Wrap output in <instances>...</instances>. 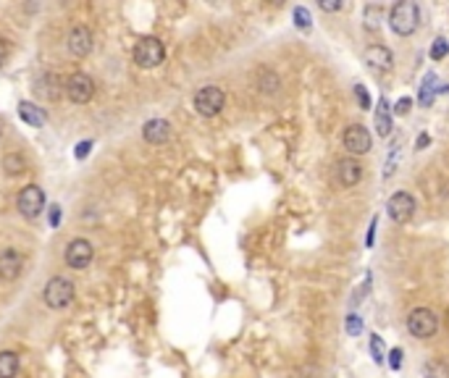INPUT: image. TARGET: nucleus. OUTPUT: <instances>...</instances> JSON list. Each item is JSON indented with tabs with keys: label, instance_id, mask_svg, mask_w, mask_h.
<instances>
[{
	"label": "nucleus",
	"instance_id": "5",
	"mask_svg": "<svg viewBox=\"0 0 449 378\" xmlns=\"http://www.w3.org/2000/svg\"><path fill=\"white\" fill-rule=\"evenodd\" d=\"M224 106H226V94H224V90L215 87V84H208V87L197 90V94H195V110L205 118L218 116V113L224 110Z\"/></svg>",
	"mask_w": 449,
	"mask_h": 378
},
{
	"label": "nucleus",
	"instance_id": "37",
	"mask_svg": "<svg viewBox=\"0 0 449 378\" xmlns=\"http://www.w3.org/2000/svg\"><path fill=\"white\" fill-rule=\"evenodd\" d=\"M87 150H90V142H87V145H79V155H87Z\"/></svg>",
	"mask_w": 449,
	"mask_h": 378
},
{
	"label": "nucleus",
	"instance_id": "30",
	"mask_svg": "<svg viewBox=\"0 0 449 378\" xmlns=\"http://www.w3.org/2000/svg\"><path fill=\"white\" fill-rule=\"evenodd\" d=\"M370 281H373V276H370V271H368L366 281H363L360 286H357V289H354L352 305H357V302H363V297H366V292H370Z\"/></svg>",
	"mask_w": 449,
	"mask_h": 378
},
{
	"label": "nucleus",
	"instance_id": "18",
	"mask_svg": "<svg viewBox=\"0 0 449 378\" xmlns=\"http://www.w3.org/2000/svg\"><path fill=\"white\" fill-rule=\"evenodd\" d=\"M19 116H22L24 124H29V126H35V129H40L42 124L47 121V113L42 110L40 106H35V103H19Z\"/></svg>",
	"mask_w": 449,
	"mask_h": 378
},
{
	"label": "nucleus",
	"instance_id": "11",
	"mask_svg": "<svg viewBox=\"0 0 449 378\" xmlns=\"http://www.w3.org/2000/svg\"><path fill=\"white\" fill-rule=\"evenodd\" d=\"M66 47L71 50V56H76V58H84V56H90L95 47V35L90 26H84V24H79V26H74L69 32V37H66Z\"/></svg>",
	"mask_w": 449,
	"mask_h": 378
},
{
	"label": "nucleus",
	"instance_id": "33",
	"mask_svg": "<svg viewBox=\"0 0 449 378\" xmlns=\"http://www.w3.org/2000/svg\"><path fill=\"white\" fill-rule=\"evenodd\" d=\"M318 8H320V11H326V13H334V11H342L344 3H342V0H331V3H326V0H320Z\"/></svg>",
	"mask_w": 449,
	"mask_h": 378
},
{
	"label": "nucleus",
	"instance_id": "24",
	"mask_svg": "<svg viewBox=\"0 0 449 378\" xmlns=\"http://www.w3.org/2000/svg\"><path fill=\"white\" fill-rule=\"evenodd\" d=\"M368 344H370V357H373V363H376V365H384V360H386L384 339H381L378 334H370V339H368Z\"/></svg>",
	"mask_w": 449,
	"mask_h": 378
},
{
	"label": "nucleus",
	"instance_id": "29",
	"mask_svg": "<svg viewBox=\"0 0 449 378\" xmlns=\"http://www.w3.org/2000/svg\"><path fill=\"white\" fill-rule=\"evenodd\" d=\"M354 97H357V106L368 110V108L373 106V100H370V92H368L363 84H354Z\"/></svg>",
	"mask_w": 449,
	"mask_h": 378
},
{
	"label": "nucleus",
	"instance_id": "28",
	"mask_svg": "<svg viewBox=\"0 0 449 378\" xmlns=\"http://www.w3.org/2000/svg\"><path fill=\"white\" fill-rule=\"evenodd\" d=\"M344 329H347V336H360V334H363V318L354 315V313H350V315L344 318Z\"/></svg>",
	"mask_w": 449,
	"mask_h": 378
},
{
	"label": "nucleus",
	"instance_id": "34",
	"mask_svg": "<svg viewBox=\"0 0 449 378\" xmlns=\"http://www.w3.org/2000/svg\"><path fill=\"white\" fill-rule=\"evenodd\" d=\"M376 226H378V218L370 221V229H368L366 234V247H373V239H376Z\"/></svg>",
	"mask_w": 449,
	"mask_h": 378
},
{
	"label": "nucleus",
	"instance_id": "27",
	"mask_svg": "<svg viewBox=\"0 0 449 378\" xmlns=\"http://www.w3.org/2000/svg\"><path fill=\"white\" fill-rule=\"evenodd\" d=\"M292 16H295L297 29H305V32H310V29H313V16H310V11H307L305 6H297Z\"/></svg>",
	"mask_w": 449,
	"mask_h": 378
},
{
	"label": "nucleus",
	"instance_id": "4",
	"mask_svg": "<svg viewBox=\"0 0 449 378\" xmlns=\"http://www.w3.org/2000/svg\"><path fill=\"white\" fill-rule=\"evenodd\" d=\"M165 58V47L158 37H142L140 42L134 45V63L140 69H155L161 66Z\"/></svg>",
	"mask_w": 449,
	"mask_h": 378
},
{
	"label": "nucleus",
	"instance_id": "13",
	"mask_svg": "<svg viewBox=\"0 0 449 378\" xmlns=\"http://www.w3.org/2000/svg\"><path fill=\"white\" fill-rule=\"evenodd\" d=\"M360 179H363V165L357 163L354 158H342V161L336 163V181H339L344 189L357 187Z\"/></svg>",
	"mask_w": 449,
	"mask_h": 378
},
{
	"label": "nucleus",
	"instance_id": "8",
	"mask_svg": "<svg viewBox=\"0 0 449 378\" xmlns=\"http://www.w3.org/2000/svg\"><path fill=\"white\" fill-rule=\"evenodd\" d=\"M16 208H19V213H22L24 218H37V215H42V211H45V195H42V189L37 187V184L24 187L22 192H19Z\"/></svg>",
	"mask_w": 449,
	"mask_h": 378
},
{
	"label": "nucleus",
	"instance_id": "22",
	"mask_svg": "<svg viewBox=\"0 0 449 378\" xmlns=\"http://www.w3.org/2000/svg\"><path fill=\"white\" fill-rule=\"evenodd\" d=\"M279 76H276V74H273L271 69H263L258 74V87H260V92H276V90H279Z\"/></svg>",
	"mask_w": 449,
	"mask_h": 378
},
{
	"label": "nucleus",
	"instance_id": "12",
	"mask_svg": "<svg viewBox=\"0 0 449 378\" xmlns=\"http://www.w3.org/2000/svg\"><path fill=\"white\" fill-rule=\"evenodd\" d=\"M24 265H26V260L19 249H6V252H0V279L3 281H16L19 276L24 273Z\"/></svg>",
	"mask_w": 449,
	"mask_h": 378
},
{
	"label": "nucleus",
	"instance_id": "15",
	"mask_svg": "<svg viewBox=\"0 0 449 378\" xmlns=\"http://www.w3.org/2000/svg\"><path fill=\"white\" fill-rule=\"evenodd\" d=\"M142 137H145V142H150V145H163L171 137V124L163 121V118H150L142 126Z\"/></svg>",
	"mask_w": 449,
	"mask_h": 378
},
{
	"label": "nucleus",
	"instance_id": "19",
	"mask_svg": "<svg viewBox=\"0 0 449 378\" xmlns=\"http://www.w3.org/2000/svg\"><path fill=\"white\" fill-rule=\"evenodd\" d=\"M19 373V354L13 350H3L0 352V378H16Z\"/></svg>",
	"mask_w": 449,
	"mask_h": 378
},
{
	"label": "nucleus",
	"instance_id": "3",
	"mask_svg": "<svg viewBox=\"0 0 449 378\" xmlns=\"http://www.w3.org/2000/svg\"><path fill=\"white\" fill-rule=\"evenodd\" d=\"M74 297H76V286L71 279H63V276H56V279H50L45 286V292H42V299H45L47 307H53V310H63V307H69L74 302Z\"/></svg>",
	"mask_w": 449,
	"mask_h": 378
},
{
	"label": "nucleus",
	"instance_id": "32",
	"mask_svg": "<svg viewBox=\"0 0 449 378\" xmlns=\"http://www.w3.org/2000/svg\"><path fill=\"white\" fill-rule=\"evenodd\" d=\"M389 368L391 370H400V365H402V350L400 347H394V350H389Z\"/></svg>",
	"mask_w": 449,
	"mask_h": 378
},
{
	"label": "nucleus",
	"instance_id": "1",
	"mask_svg": "<svg viewBox=\"0 0 449 378\" xmlns=\"http://www.w3.org/2000/svg\"><path fill=\"white\" fill-rule=\"evenodd\" d=\"M389 26L394 35L410 37L421 26V6L413 0H400L389 8Z\"/></svg>",
	"mask_w": 449,
	"mask_h": 378
},
{
	"label": "nucleus",
	"instance_id": "25",
	"mask_svg": "<svg viewBox=\"0 0 449 378\" xmlns=\"http://www.w3.org/2000/svg\"><path fill=\"white\" fill-rule=\"evenodd\" d=\"M363 16H366V29L376 32L378 26H381V16H384V8H381V6H366Z\"/></svg>",
	"mask_w": 449,
	"mask_h": 378
},
{
	"label": "nucleus",
	"instance_id": "14",
	"mask_svg": "<svg viewBox=\"0 0 449 378\" xmlns=\"http://www.w3.org/2000/svg\"><path fill=\"white\" fill-rule=\"evenodd\" d=\"M366 63L370 66L373 71H378V74H384V71H389L391 66H394V53H391L386 45H370L366 50Z\"/></svg>",
	"mask_w": 449,
	"mask_h": 378
},
{
	"label": "nucleus",
	"instance_id": "35",
	"mask_svg": "<svg viewBox=\"0 0 449 378\" xmlns=\"http://www.w3.org/2000/svg\"><path fill=\"white\" fill-rule=\"evenodd\" d=\"M428 142H431V137H428V134H418V140H415V150H425V147H428Z\"/></svg>",
	"mask_w": 449,
	"mask_h": 378
},
{
	"label": "nucleus",
	"instance_id": "10",
	"mask_svg": "<svg viewBox=\"0 0 449 378\" xmlns=\"http://www.w3.org/2000/svg\"><path fill=\"white\" fill-rule=\"evenodd\" d=\"M95 258V247L90 239H71L69 247H66V263H69L71 268H76V271H82L87 268Z\"/></svg>",
	"mask_w": 449,
	"mask_h": 378
},
{
	"label": "nucleus",
	"instance_id": "9",
	"mask_svg": "<svg viewBox=\"0 0 449 378\" xmlns=\"http://www.w3.org/2000/svg\"><path fill=\"white\" fill-rule=\"evenodd\" d=\"M386 213H389V218L394 224H407L410 218L415 215V197L410 192H394L386 202Z\"/></svg>",
	"mask_w": 449,
	"mask_h": 378
},
{
	"label": "nucleus",
	"instance_id": "7",
	"mask_svg": "<svg viewBox=\"0 0 449 378\" xmlns=\"http://www.w3.org/2000/svg\"><path fill=\"white\" fill-rule=\"evenodd\" d=\"M342 142H344V150L350 155H368L373 150V137H370V131H368L363 124L347 126Z\"/></svg>",
	"mask_w": 449,
	"mask_h": 378
},
{
	"label": "nucleus",
	"instance_id": "31",
	"mask_svg": "<svg viewBox=\"0 0 449 378\" xmlns=\"http://www.w3.org/2000/svg\"><path fill=\"white\" fill-rule=\"evenodd\" d=\"M410 108H413V100H410V97H400L397 106H391V110H394V116H407Z\"/></svg>",
	"mask_w": 449,
	"mask_h": 378
},
{
	"label": "nucleus",
	"instance_id": "17",
	"mask_svg": "<svg viewBox=\"0 0 449 378\" xmlns=\"http://www.w3.org/2000/svg\"><path fill=\"white\" fill-rule=\"evenodd\" d=\"M436 94H439V76L434 71H428L423 76V84H421V92H418V103L423 108H431L434 100H436Z\"/></svg>",
	"mask_w": 449,
	"mask_h": 378
},
{
	"label": "nucleus",
	"instance_id": "20",
	"mask_svg": "<svg viewBox=\"0 0 449 378\" xmlns=\"http://www.w3.org/2000/svg\"><path fill=\"white\" fill-rule=\"evenodd\" d=\"M421 378H449V365L444 360H425L421 368Z\"/></svg>",
	"mask_w": 449,
	"mask_h": 378
},
{
	"label": "nucleus",
	"instance_id": "23",
	"mask_svg": "<svg viewBox=\"0 0 449 378\" xmlns=\"http://www.w3.org/2000/svg\"><path fill=\"white\" fill-rule=\"evenodd\" d=\"M400 155H402V145H400V142H394L391 153H386V163H384V179L394 176V171H397V165H400Z\"/></svg>",
	"mask_w": 449,
	"mask_h": 378
},
{
	"label": "nucleus",
	"instance_id": "6",
	"mask_svg": "<svg viewBox=\"0 0 449 378\" xmlns=\"http://www.w3.org/2000/svg\"><path fill=\"white\" fill-rule=\"evenodd\" d=\"M66 94H69L71 103H76V106L90 103L95 94V79L90 74H84V71L71 74L69 79H66Z\"/></svg>",
	"mask_w": 449,
	"mask_h": 378
},
{
	"label": "nucleus",
	"instance_id": "2",
	"mask_svg": "<svg viewBox=\"0 0 449 378\" xmlns=\"http://www.w3.org/2000/svg\"><path fill=\"white\" fill-rule=\"evenodd\" d=\"M407 331L415 339H434L439 331V315L431 307H413L407 315Z\"/></svg>",
	"mask_w": 449,
	"mask_h": 378
},
{
	"label": "nucleus",
	"instance_id": "21",
	"mask_svg": "<svg viewBox=\"0 0 449 378\" xmlns=\"http://www.w3.org/2000/svg\"><path fill=\"white\" fill-rule=\"evenodd\" d=\"M3 168H6V174L8 176H19V174H24L26 171V161H24L19 153H11L3 158Z\"/></svg>",
	"mask_w": 449,
	"mask_h": 378
},
{
	"label": "nucleus",
	"instance_id": "26",
	"mask_svg": "<svg viewBox=\"0 0 449 378\" xmlns=\"http://www.w3.org/2000/svg\"><path fill=\"white\" fill-rule=\"evenodd\" d=\"M428 56H431V60H444V58H447V56H449V40H447V37H436V40L431 42Z\"/></svg>",
	"mask_w": 449,
	"mask_h": 378
},
{
	"label": "nucleus",
	"instance_id": "36",
	"mask_svg": "<svg viewBox=\"0 0 449 378\" xmlns=\"http://www.w3.org/2000/svg\"><path fill=\"white\" fill-rule=\"evenodd\" d=\"M8 53H11V47H8V42L6 40H0V66L8 60Z\"/></svg>",
	"mask_w": 449,
	"mask_h": 378
},
{
	"label": "nucleus",
	"instance_id": "16",
	"mask_svg": "<svg viewBox=\"0 0 449 378\" xmlns=\"http://www.w3.org/2000/svg\"><path fill=\"white\" fill-rule=\"evenodd\" d=\"M376 134L378 137H389L391 134V129H394V110H391V103L386 100V97H381L378 100V106H376Z\"/></svg>",
	"mask_w": 449,
	"mask_h": 378
}]
</instances>
